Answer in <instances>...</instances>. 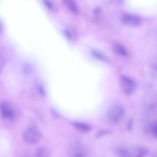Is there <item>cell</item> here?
I'll use <instances>...</instances> for the list:
<instances>
[{
    "label": "cell",
    "instance_id": "6da1fadb",
    "mask_svg": "<svg viewBox=\"0 0 157 157\" xmlns=\"http://www.w3.org/2000/svg\"><path fill=\"white\" fill-rule=\"evenodd\" d=\"M23 137L25 141L30 144H34L40 141L41 135L36 128L31 127L27 129L24 132Z\"/></svg>",
    "mask_w": 157,
    "mask_h": 157
},
{
    "label": "cell",
    "instance_id": "7a4b0ae2",
    "mask_svg": "<svg viewBox=\"0 0 157 157\" xmlns=\"http://www.w3.org/2000/svg\"><path fill=\"white\" fill-rule=\"evenodd\" d=\"M120 83L122 89L126 95L132 94L136 89V85L135 82L126 76H122L121 78Z\"/></svg>",
    "mask_w": 157,
    "mask_h": 157
},
{
    "label": "cell",
    "instance_id": "3957f363",
    "mask_svg": "<svg viewBox=\"0 0 157 157\" xmlns=\"http://www.w3.org/2000/svg\"><path fill=\"white\" fill-rule=\"evenodd\" d=\"M124 114V110L122 107L118 105H115L109 109L108 116L111 121L117 122L122 119Z\"/></svg>",
    "mask_w": 157,
    "mask_h": 157
},
{
    "label": "cell",
    "instance_id": "277c9868",
    "mask_svg": "<svg viewBox=\"0 0 157 157\" xmlns=\"http://www.w3.org/2000/svg\"><path fill=\"white\" fill-rule=\"evenodd\" d=\"M10 104L8 102H3L1 105V115L5 119L13 120L16 116V112Z\"/></svg>",
    "mask_w": 157,
    "mask_h": 157
},
{
    "label": "cell",
    "instance_id": "5b68a950",
    "mask_svg": "<svg viewBox=\"0 0 157 157\" xmlns=\"http://www.w3.org/2000/svg\"><path fill=\"white\" fill-rule=\"evenodd\" d=\"M71 157H88V152L86 148L79 144H74L70 151Z\"/></svg>",
    "mask_w": 157,
    "mask_h": 157
},
{
    "label": "cell",
    "instance_id": "8992f818",
    "mask_svg": "<svg viewBox=\"0 0 157 157\" xmlns=\"http://www.w3.org/2000/svg\"><path fill=\"white\" fill-rule=\"evenodd\" d=\"M122 20V22L125 24L132 26L139 25L141 22V20L139 17L130 14L124 15L123 17Z\"/></svg>",
    "mask_w": 157,
    "mask_h": 157
},
{
    "label": "cell",
    "instance_id": "52a82bcc",
    "mask_svg": "<svg viewBox=\"0 0 157 157\" xmlns=\"http://www.w3.org/2000/svg\"><path fill=\"white\" fill-rule=\"evenodd\" d=\"M73 126L76 129L82 132L87 133L91 129L89 125L84 123L75 122L73 123Z\"/></svg>",
    "mask_w": 157,
    "mask_h": 157
},
{
    "label": "cell",
    "instance_id": "ba28073f",
    "mask_svg": "<svg viewBox=\"0 0 157 157\" xmlns=\"http://www.w3.org/2000/svg\"><path fill=\"white\" fill-rule=\"evenodd\" d=\"M113 49L115 53L123 57L127 56V51L125 47L121 44L118 43L115 44Z\"/></svg>",
    "mask_w": 157,
    "mask_h": 157
},
{
    "label": "cell",
    "instance_id": "9c48e42d",
    "mask_svg": "<svg viewBox=\"0 0 157 157\" xmlns=\"http://www.w3.org/2000/svg\"><path fill=\"white\" fill-rule=\"evenodd\" d=\"M64 2L67 8L72 13L77 14L79 10L75 2L72 0H64Z\"/></svg>",
    "mask_w": 157,
    "mask_h": 157
},
{
    "label": "cell",
    "instance_id": "30bf717a",
    "mask_svg": "<svg viewBox=\"0 0 157 157\" xmlns=\"http://www.w3.org/2000/svg\"><path fill=\"white\" fill-rule=\"evenodd\" d=\"M49 151L46 147H40L36 150L35 155V157H49Z\"/></svg>",
    "mask_w": 157,
    "mask_h": 157
},
{
    "label": "cell",
    "instance_id": "8fae6325",
    "mask_svg": "<svg viewBox=\"0 0 157 157\" xmlns=\"http://www.w3.org/2000/svg\"><path fill=\"white\" fill-rule=\"evenodd\" d=\"M117 152L120 157H132L129 150L124 147H120L118 148Z\"/></svg>",
    "mask_w": 157,
    "mask_h": 157
},
{
    "label": "cell",
    "instance_id": "7c38bea8",
    "mask_svg": "<svg viewBox=\"0 0 157 157\" xmlns=\"http://www.w3.org/2000/svg\"><path fill=\"white\" fill-rule=\"evenodd\" d=\"M43 3L46 7L49 10L55 11L57 9V7L56 4L53 2L49 0H44Z\"/></svg>",
    "mask_w": 157,
    "mask_h": 157
},
{
    "label": "cell",
    "instance_id": "4fadbf2b",
    "mask_svg": "<svg viewBox=\"0 0 157 157\" xmlns=\"http://www.w3.org/2000/svg\"><path fill=\"white\" fill-rule=\"evenodd\" d=\"M110 133L111 131L108 130H101L97 133L96 135V137L97 138L101 137Z\"/></svg>",
    "mask_w": 157,
    "mask_h": 157
},
{
    "label": "cell",
    "instance_id": "5bb4252c",
    "mask_svg": "<svg viewBox=\"0 0 157 157\" xmlns=\"http://www.w3.org/2000/svg\"><path fill=\"white\" fill-rule=\"evenodd\" d=\"M93 55L96 57L100 59L103 60L105 58L104 56L100 53L96 51H94L93 52Z\"/></svg>",
    "mask_w": 157,
    "mask_h": 157
},
{
    "label": "cell",
    "instance_id": "9a60e30c",
    "mask_svg": "<svg viewBox=\"0 0 157 157\" xmlns=\"http://www.w3.org/2000/svg\"><path fill=\"white\" fill-rule=\"evenodd\" d=\"M146 153V150L144 149H141L139 151L137 157H143Z\"/></svg>",
    "mask_w": 157,
    "mask_h": 157
},
{
    "label": "cell",
    "instance_id": "2e32d148",
    "mask_svg": "<svg viewBox=\"0 0 157 157\" xmlns=\"http://www.w3.org/2000/svg\"><path fill=\"white\" fill-rule=\"evenodd\" d=\"M153 132L154 134L157 136V124L155 125L153 128Z\"/></svg>",
    "mask_w": 157,
    "mask_h": 157
},
{
    "label": "cell",
    "instance_id": "e0dca14e",
    "mask_svg": "<svg viewBox=\"0 0 157 157\" xmlns=\"http://www.w3.org/2000/svg\"><path fill=\"white\" fill-rule=\"evenodd\" d=\"M100 8H97L95 10V13L96 14H98L100 12Z\"/></svg>",
    "mask_w": 157,
    "mask_h": 157
},
{
    "label": "cell",
    "instance_id": "ac0fdd59",
    "mask_svg": "<svg viewBox=\"0 0 157 157\" xmlns=\"http://www.w3.org/2000/svg\"><path fill=\"white\" fill-rule=\"evenodd\" d=\"M24 157H28V156H24Z\"/></svg>",
    "mask_w": 157,
    "mask_h": 157
}]
</instances>
